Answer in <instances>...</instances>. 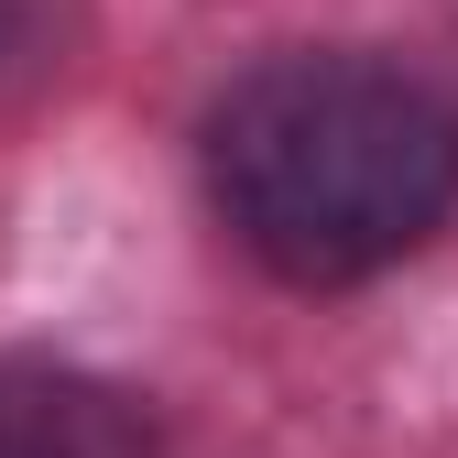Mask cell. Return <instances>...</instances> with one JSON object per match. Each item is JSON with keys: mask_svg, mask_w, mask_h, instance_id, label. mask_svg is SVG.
<instances>
[{"mask_svg": "<svg viewBox=\"0 0 458 458\" xmlns=\"http://www.w3.org/2000/svg\"><path fill=\"white\" fill-rule=\"evenodd\" d=\"M208 208L284 284H371L458 208V109L350 44L262 55L208 109Z\"/></svg>", "mask_w": 458, "mask_h": 458, "instance_id": "obj_1", "label": "cell"}, {"mask_svg": "<svg viewBox=\"0 0 458 458\" xmlns=\"http://www.w3.org/2000/svg\"><path fill=\"white\" fill-rule=\"evenodd\" d=\"M12 44H22V0H0V66H12Z\"/></svg>", "mask_w": 458, "mask_h": 458, "instance_id": "obj_3", "label": "cell"}, {"mask_svg": "<svg viewBox=\"0 0 458 458\" xmlns=\"http://www.w3.org/2000/svg\"><path fill=\"white\" fill-rule=\"evenodd\" d=\"M0 458H164L121 382L66 360H0Z\"/></svg>", "mask_w": 458, "mask_h": 458, "instance_id": "obj_2", "label": "cell"}]
</instances>
